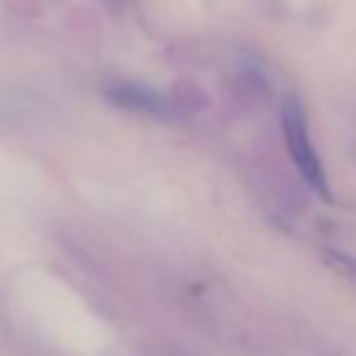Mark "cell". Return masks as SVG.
I'll use <instances>...</instances> for the list:
<instances>
[{
	"label": "cell",
	"instance_id": "obj_2",
	"mask_svg": "<svg viewBox=\"0 0 356 356\" xmlns=\"http://www.w3.org/2000/svg\"><path fill=\"white\" fill-rule=\"evenodd\" d=\"M104 97L119 109L134 114H143L150 119L170 122L182 119L199 109V92L192 88H179L177 92H163L145 83H129V80H112L104 85Z\"/></svg>",
	"mask_w": 356,
	"mask_h": 356
},
{
	"label": "cell",
	"instance_id": "obj_4",
	"mask_svg": "<svg viewBox=\"0 0 356 356\" xmlns=\"http://www.w3.org/2000/svg\"><path fill=\"white\" fill-rule=\"evenodd\" d=\"M134 0H104V5H107L109 10H114V13H124V10L131 8Z\"/></svg>",
	"mask_w": 356,
	"mask_h": 356
},
{
	"label": "cell",
	"instance_id": "obj_1",
	"mask_svg": "<svg viewBox=\"0 0 356 356\" xmlns=\"http://www.w3.org/2000/svg\"><path fill=\"white\" fill-rule=\"evenodd\" d=\"M279 124H282L286 153H289L293 168L298 170V175L303 177V182L308 184L310 192L318 194L323 202L332 204V189H330L327 172H325L320 153H318V148H315L313 138H310L308 112H305L298 95H286L282 99Z\"/></svg>",
	"mask_w": 356,
	"mask_h": 356
},
{
	"label": "cell",
	"instance_id": "obj_3",
	"mask_svg": "<svg viewBox=\"0 0 356 356\" xmlns=\"http://www.w3.org/2000/svg\"><path fill=\"white\" fill-rule=\"evenodd\" d=\"M320 254H323V262L327 264L337 277H342L344 282L356 286V257L354 254L342 252V250H334V248H323Z\"/></svg>",
	"mask_w": 356,
	"mask_h": 356
}]
</instances>
